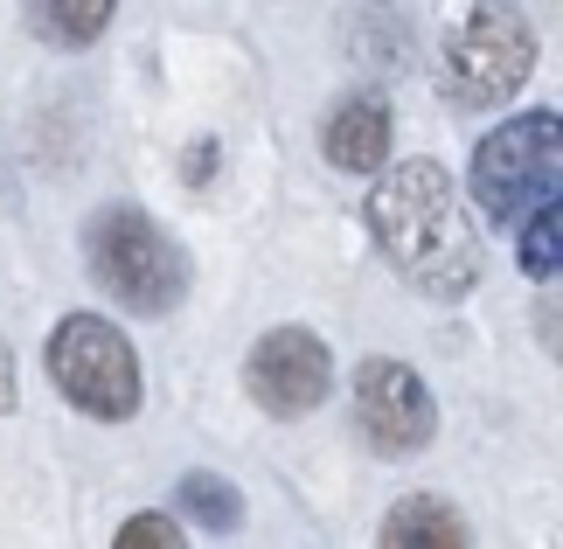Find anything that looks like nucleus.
<instances>
[{"label": "nucleus", "mask_w": 563, "mask_h": 549, "mask_svg": "<svg viewBox=\"0 0 563 549\" xmlns=\"http://www.w3.org/2000/svg\"><path fill=\"white\" fill-rule=\"evenodd\" d=\"M112 549H188V536H181L175 515H154V508H146V515H133V521L119 529Z\"/></svg>", "instance_id": "obj_13"}, {"label": "nucleus", "mask_w": 563, "mask_h": 549, "mask_svg": "<svg viewBox=\"0 0 563 549\" xmlns=\"http://www.w3.org/2000/svg\"><path fill=\"white\" fill-rule=\"evenodd\" d=\"M536 70V29L522 8H473L460 29L445 35V56H439V91L460 105V112H494L508 105L515 91L529 84Z\"/></svg>", "instance_id": "obj_5"}, {"label": "nucleus", "mask_w": 563, "mask_h": 549, "mask_svg": "<svg viewBox=\"0 0 563 549\" xmlns=\"http://www.w3.org/2000/svg\"><path fill=\"white\" fill-rule=\"evenodd\" d=\"M369 237L383 265L424 299H466L481 278V230L439 161H397L369 188Z\"/></svg>", "instance_id": "obj_1"}, {"label": "nucleus", "mask_w": 563, "mask_h": 549, "mask_svg": "<svg viewBox=\"0 0 563 549\" xmlns=\"http://www.w3.org/2000/svg\"><path fill=\"white\" fill-rule=\"evenodd\" d=\"M42 369L63 389V404L98 425H125L140 410V355L104 314H63L42 341Z\"/></svg>", "instance_id": "obj_4"}, {"label": "nucleus", "mask_w": 563, "mask_h": 549, "mask_svg": "<svg viewBox=\"0 0 563 549\" xmlns=\"http://www.w3.org/2000/svg\"><path fill=\"white\" fill-rule=\"evenodd\" d=\"M84 265H91V278L125 306V314H146V320L175 314L181 293H188L181 244L133 202L91 216V230H84Z\"/></svg>", "instance_id": "obj_2"}, {"label": "nucleus", "mask_w": 563, "mask_h": 549, "mask_svg": "<svg viewBox=\"0 0 563 549\" xmlns=\"http://www.w3.org/2000/svg\"><path fill=\"white\" fill-rule=\"evenodd\" d=\"M14 397H21L14 389V355H8V334H0V410H14Z\"/></svg>", "instance_id": "obj_15"}, {"label": "nucleus", "mask_w": 563, "mask_h": 549, "mask_svg": "<svg viewBox=\"0 0 563 549\" xmlns=\"http://www.w3.org/2000/svg\"><path fill=\"white\" fill-rule=\"evenodd\" d=\"M320 153L341 167V174H389V105L376 91H355L341 98L328 125H320Z\"/></svg>", "instance_id": "obj_8"}, {"label": "nucleus", "mask_w": 563, "mask_h": 549, "mask_svg": "<svg viewBox=\"0 0 563 549\" xmlns=\"http://www.w3.org/2000/svg\"><path fill=\"white\" fill-rule=\"evenodd\" d=\"M376 549H473V536H466V521H460L452 501L410 494V501H397V508L383 515Z\"/></svg>", "instance_id": "obj_9"}, {"label": "nucleus", "mask_w": 563, "mask_h": 549, "mask_svg": "<svg viewBox=\"0 0 563 549\" xmlns=\"http://www.w3.org/2000/svg\"><path fill=\"white\" fill-rule=\"evenodd\" d=\"M473 195L494 223H536L563 202V112H515L473 146Z\"/></svg>", "instance_id": "obj_3"}, {"label": "nucleus", "mask_w": 563, "mask_h": 549, "mask_svg": "<svg viewBox=\"0 0 563 549\" xmlns=\"http://www.w3.org/2000/svg\"><path fill=\"white\" fill-rule=\"evenodd\" d=\"M244 389L257 397V410H272V417L320 410V404H328V389H334L328 341L307 334V327H272V334L251 348V362H244Z\"/></svg>", "instance_id": "obj_7"}, {"label": "nucleus", "mask_w": 563, "mask_h": 549, "mask_svg": "<svg viewBox=\"0 0 563 549\" xmlns=\"http://www.w3.org/2000/svg\"><path fill=\"white\" fill-rule=\"evenodd\" d=\"M515 257H522V272H529V278L563 285V202L543 209L522 237H515Z\"/></svg>", "instance_id": "obj_12"}, {"label": "nucleus", "mask_w": 563, "mask_h": 549, "mask_svg": "<svg viewBox=\"0 0 563 549\" xmlns=\"http://www.w3.org/2000/svg\"><path fill=\"white\" fill-rule=\"evenodd\" d=\"M104 21H112V0H35L29 29L49 42H98Z\"/></svg>", "instance_id": "obj_11"}, {"label": "nucleus", "mask_w": 563, "mask_h": 549, "mask_svg": "<svg viewBox=\"0 0 563 549\" xmlns=\"http://www.w3.org/2000/svg\"><path fill=\"white\" fill-rule=\"evenodd\" d=\"M175 515L195 521V529H209V536H230L236 521H244V494H236L223 473H188L175 487Z\"/></svg>", "instance_id": "obj_10"}, {"label": "nucleus", "mask_w": 563, "mask_h": 549, "mask_svg": "<svg viewBox=\"0 0 563 549\" xmlns=\"http://www.w3.org/2000/svg\"><path fill=\"white\" fill-rule=\"evenodd\" d=\"M355 431L369 438L383 459H410L431 446V431H439V410H431V389L410 362H389V355H369L355 369Z\"/></svg>", "instance_id": "obj_6"}, {"label": "nucleus", "mask_w": 563, "mask_h": 549, "mask_svg": "<svg viewBox=\"0 0 563 549\" xmlns=\"http://www.w3.org/2000/svg\"><path fill=\"white\" fill-rule=\"evenodd\" d=\"M536 334H543V348L563 362V285H550V293L536 299Z\"/></svg>", "instance_id": "obj_14"}]
</instances>
